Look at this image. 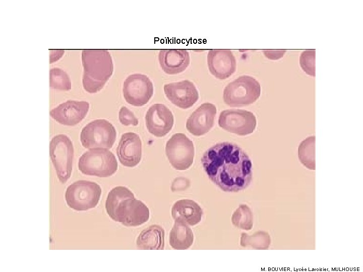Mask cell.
<instances>
[{
	"mask_svg": "<svg viewBox=\"0 0 363 272\" xmlns=\"http://www.w3.org/2000/svg\"><path fill=\"white\" fill-rule=\"evenodd\" d=\"M116 137L114 126L105 119H96L86 124L82 129L80 140L86 149L102 148L110 149Z\"/></svg>",
	"mask_w": 363,
	"mask_h": 272,
	"instance_id": "cell-8",
	"label": "cell"
},
{
	"mask_svg": "<svg viewBox=\"0 0 363 272\" xmlns=\"http://www.w3.org/2000/svg\"><path fill=\"white\" fill-rule=\"evenodd\" d=\"M163 89L168 99L182 109L192 107L199 98V92L195 85L188 80L165 84Z\"/></svg>",
	"mask_w": 363,
	"mask_h": 272,
	"instance_id": "cell-12",
	"label": "cell"
},
{
	"mask_svg": "<svg viewBox=\"0 0 363 272\" xmlns=\"http://www.w3.org/2000/svg\"><path fill=\"white\" fill-rule=\"evenodd\" d=\"M74 152L73 143L65 134L55 135L50 142V158L62 184H65L71 175Z\"/></svg>",
	"mask_w": 363,
	"mask_h": 272,
	"instance_id": "cell-7",
	"label": "cell"
},
{
	"mask_svg": "<svg viewBox=\"0 0 363 272\" xmlns=\"http://www.w3.org/2000/svg\"><path fill=\"white\" fill-rule=\"evenodd\" d=\"M194 242V234L189 225L174 222L169 234V244L176 250L189 248Z\"/></svg>",
	"mask_w": 363,
	"mask_h": 272,
	"instance_id": "cell-21",
	"label": "cell"
},
{
	"mask_svg": "<svg viewBox=\"0 0 363 272\" xmlns=\"http://www.w3.org/2000/svg\"><path fill=\"white\" fill-rule=\"evenodd\" d=\"M105 209L112 220L126 226H138L149 219L148 207L125 186H116L109 192Z\"/></svg>",
	"mask_w": 363,
	"mask_h": 272,
	"instance_id": "cell-2",
	"label": "cell"
},
{
	"mask_svg": "<svg viewBox=\"0 0 363 272\" xmlns=\"http://www.w3.org/2000/svg\"><path fill=\"white\" fill-rule=\"evenodd\" d=\"M218 124L223 129L238 135L252 133L256 129L257 119L251 111L243 109H227L220 113Z\"/></svg>",
	"mask_w": 363,
	"mask_h": 272,
	"instance_id": "cell-11",
	"label": "cell"
},
{
	"mask_svg": "<svg viewBox=\"0 0 363 272\" xmlns=\"http://www.w3.org/2000/svg\"><path fill=\"white\" fill-rule=\"evenodd\" d=\"M203 212L199 205L192 199L177 200L171 208V216L174 222L183 223L189 226L199 224Z\"/></svg>",
	"mask_w": 363,
	"mask_h": 272,
	"instance_id": "cell-19",
	"label": "cell"
},
{
	"mask_svg": "<svg viewBox=\"0 0 363 272\" xmlns=\"http://www.w3.org/2000/svg\"><path fill=\"white\" fill-rule=\"evenodd\" d=\"M165 152L170 164L176 170H186L193 164L194 146L184 133L174 134L166 143Z\"/></svg>",
	"mask_w": 363,
	"mask_h": 272,
	"instance_id": "cell-9",
	"label": "cell"
},
{
	"mask_svg": "<svg viewBox=\"0 0 363 272\" xmlns=\"http://www.w3.org/2000/svg\"><path fill=\"white\" fill-rule=\"evenodd\" d=\"M261 93L259 82L252 76L243 75L225 86L223 99L225 104L229 106L243 107L255 102Z\"/></svg>",
	"mask_w": 363,
	"mask_h": 272,
	"instance_id": "cell-4",
	"label": "cell"
},
{
	"mask_svg": "<svg viewBox=\"0 0 363 272\" xmlns=\"http://www.w3.org/2000/svg\"><path fill=\"white\" fill-rule=\"evenodd\" d=\"M158 58L161 69L168 75L183 72L190 63L189 51L183 49H161L159 51Z\"/></svg>",
	"mask_w": 363,
	"mask_h": 272,
	"instance_id": "cell-18",
	"label": "cell"
},
{
	"mask_svg": "<svg viewBox=\"0 0 363 272\" xmlns=\"http://www.w3.org/2000/svg\"><path fill=\"white\" fill-rule=\"evenodd\" d=\"M165 232L158 225H152L142 230L136 240L140 249L163 250L164 247Z\"/></svg>",
	"mask_w": 363,
	"mask_h": 272,
	"instance_id": "cell-20",
	"label": "cell"
},
{
	"mask_svg": "<svg viewBox=\"0 0 363 272\" xmlns=\"http://www.w3.org/2000/svg\"><path fill=\"white\" fill-rule=\"evenodd\" d=\"M210 73L216 78L225 80L230 77L236 68V58L229 49H210L207 54Z\"/></svg>",
	"mask_w": 363,
	"mask_h": 272,
	"instance_id": "cell-15",
	"label": "cell"
},
{
	"mask_svg": "<svg viewBox=\"0 0 363 272\" xmlns=\"http://www.w3.org/2000/svg\"><path fill=\"white\" fill-rule=\"evenodd\" d=\"M116 154L123 166H137L142 158V142L139 135L130 132L124 133L117 147Z\"/></svg>",
	"mask_w": 363,
	"mask_h": 272,
	"instance_id": "cell-17",
	"label": "cell"
},
{
	"mask_svg": "<svg viewBox=\"0 0 363 272\" xmlns=\"http://www.w3.org/2000/svg\"><path fill=\"white\" fill-rule=\"evenodd\" d=\"M217 113L216 106L205 102L198 107L190 116L186 122L187 130L195 136L207 133L213 126Z\"/></svg>",
	"mask_w": 363,
	"mask_h": 272,
	"instance_id": "cell-16",
	"label": "cell"
},
{
	"mask_svg": "<svg viewBox=\"0 0 363 272\" xmlns=\"http://www.w3.org/2000/svg\"><path fill=\"white\" fill-rule=\"evenodd\" d=\"M118 119L121 124L128 126L137 125L139 123L138 118L132 111L125 106H122L118 112Z\"/></svg>",
	"mask_w": 363,
	"mask_h": 272,
	"instance_id": "cell-27",
	"label": "cell"
},
{
	"mask_svg": "<svg viewBox=\"0 0 363 272\" xmlns=\"http://www.w3.org/2000/svg\"><path fill=\"white\" fill-rule=\"evenodd\" d=\"M101 194V188L97 183L80 180L70 184L65 192L68 206L77 211H87L95 208Z\"/></svg>",
	"mask_w": 363,
	"mask_h": 272,
	"instance_id": "cell-6",
	"label": "cell"
},
{
	"mask_svg": "<svg viewBox=\"0 0 363 272\" xmlns=\"http://www.w3.org/2000/svg\"><path fill=\"white\" fill-rule=\"evenodd\" d=\"M49 51L50 63L58 60L64 53L63 50H49Z\"/></svg>",
	"mask_w": 363,
	"mask_h": 272,
	"instance_id": "cell-30",
	"label": "cell"
},
{
	"mask_svg": "<svg viewBox=\"0 0 363 272\" xmlns=\"http://www.w3.org/2000/svg\"><path fill=\"white\" fill-rule=\"evenodd\" d=\"M271 244V238L268 232L259 231L249 235L243 232L241 234L240 245L243 247L255 249H267Z\"/></svg>",
	"mask_w": 363,
	"mask_h": 272,
	"instance_id": "cell-23",
	"label": "cell"
},
{
	"mask_svg": "<svg viewBox=\"0 0 363 272\" xmlns=\"http://www.w3.org/2000/svg\"><path fill=\"white\" fill-rule=\"evenodd\" d=\"M190 182L185 178H176L173 181L171 189L172 191L181 190L186 189L189 186Z\"/></svg>",
	"mask_w": 363,
	"mask_h": 272,
	"instance_id": "cell-28",
	"label": "cell"
},
{
	"mask_svg": "<svg viewBox=\"0 0 363 272\" xmlns=\"http://www.w3.org/2000/svg\"><path fill=\"white\" fill-rule=\"evenodd\" d=\"M89 109V103L87 101L68 100L50 110L49 114L59 124L73 126L86 117Z\"/></svg>",
	"mask_w": 363,
	"mask_h": 272,
	"instance_id": "cell-14",
	"label": "cell"
},
{
	"mask_svg": "<svg viewBox=\"0 0 363 272\" xmlns=\"http://www.w3.org/2000/svg\"><path fill=\"white\" fill-rule=\"evenodd\" d=\"M231 222L236 228L245 230L252 229L253 215L251 209L246 205L241 204L233 212Z\"/></svg>",
	"mask_w": 363,
	"mask_h": 272,
	"instance_id": "cell-24",
	"label": "cell"
},
{
	"mask_svg": "<svg viewBox=\"0 0 363 272\" xmlns=\"http://www.w3.org/2000/svg\"><path fill=\"white\" fill-rule=\"evenodd\" d=\"M201 163L208 178L224 191L237 192L247 188L252 182L251 160L235 144H215L204 153Z\"/></svg>",
	"mask_w": 363,
	"mask_h": 272,
	"instance_id": "cell-1",
	"label": "cell"
},
{
	"mask_svg": "<svg viewBox=\"0 0 363 272\" xmlns=\"http://www.w3.org/2000/svg\"><path fill=\"white\" fill-rule=\"evenodd\" d=\"M146 127L155 137L166 135L172 129L174 117L170 110L164 104L156 103L147 110L145 115Z\"/></svg>",
	"mask_w": 363,
	"mask_h": 272,
	"instance_id": "cell-13",
	"label": "cell"
},
{
	"mask_svg": "<svg viewBox=\"0 0 363 272\" xmlns=\"http://www.w3.org/2000/svg\"><path fill=\"white\" fill-rule=\"evenodd\" d=\"M123 91L127 102L134 106H142L152 97L154 92L153 85L146 75L133 74L124 81Z\"/></svg>",
	"mask_w": 363,
	"mask_h": 272,
	"instance_id": "cell-10",
	"label": "cell"
},
{
	"mask_svg": "<svg viewBox=\"0 0 363 272\" xmlns=\"http://www.w3.org/2000/svg\"><path fill=\"white\" fill-rule=\"evenodd\" d=\"M315 49H307L302 51L299 56V64L307 75L315 77Z\"/></svg>",
	"mask_w": 363,
	"mask_h": 272,
	"instance_id": "cell-26",
	"label": "cell"
},
{
	"mask_svg": "<svg viewBox=\"0 0 363 272\" xmlns=\"http://www.w3.org/2000/svg\"><path fill=\"white\" fill-rule=\"evenodd\" d=\"M314 135L309 136L299 144L297 154L300 163L310 170H315V141Z\"/></svg>",
	"mask_w": 363,
	"mask_h": 272,
	"instance_id": "cell-22",
	"label": "cell"
},
{
	"mask_svg": "<svg viewBox=\"0 0 363 272\" xmlns=\"http://www.w3.org/2000/svg\"><path fill=\"white\" fill-rule=\"evenodd\" d=\"M82 85L89 93L100 91L113 72L112 57L106 49H85L81 54Z\"/></svg>",
	"mask_w": 363,
	"mask_h": 272,
	"instance_id": "cell-3",
	"label": "cell"
},
{
	"mask_svg": "<svg viewBox=\"0 0 363 272\" xmlns=\"http://www.w3.org/2000/svg\"><path fill=\"white\" fill-rule=\"evenodd\" d=\"M285 52L286 50L283 49L263 50V53L265 57L272 60H276L281 58Z\"/></svg>",
	"mask_w": 363,
	"mask_h": 272,
	"instance_id": "cell-29",
	"label": "cell"
},
{
	"mask_svg": "<svg viewBox=\"0 0 363 272\" xmlns=\"http://www.w3.org/2000/svg\"><path fill=\"white\" fill-rule=\"evenodd\" d=\"M78 168L83 174L99 177H108L117 169L114 155L107 149H90L79 158Z\"/></svg>",
	"mask_w": 363,
	"mask_h": 272,
	"instance_id": "cell-5",
	"label": "cell"
},
{
	"mask_svg": "<svg viewBox=\"0 0 363 272\" xmlns=\"http://www.w3.org/2000/svg\"><path fill=\"white\" fill-rule=\"evenodd\" d=\"M49 86L55 90L68 91L71 89V81L66 72L54 67L50 70Z\"/></svg>",
	"mask_w": 363,
	"mask_h": 272,
	"instance_id": "cell-25",
	"label": "cell"
}]
</instances>
